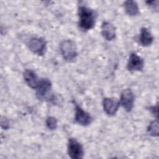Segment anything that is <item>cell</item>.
<instances>
[{"mask_svg":"<svg viewBox=\"0 0 159 159\" xmlns=\"http://www.w3.org/2000/svg\"><path fill=\"white\" fill-rule=\"evenodd\" d=\"M1 126L4 130H7L9 127V123L8 119L3 116L1 117Z\"/></svg>","mask_w":159,"mask_h":159,"instance_id":"cell-16","label":"cell"},{"mask_svg":"<svg viewBox=\"0 0 159 159\" xmlns=\"http://www.w3.org/2000/svg\"><path fill=\"white\" fill-rule=\"evenodd\" d=\"M52 89V83L47 78H41L35 89L36 97L39 100L46 99L49 97Z\"/></svg>","mask_w":159,"mask_h":159,"instance_id":"cell-6","label":"cell"},{"mask_svg":"<svg viewBox=\"0 0 159 159\" xmlns=\"http://www.w3.org/2000/svg\"><path fill=\"white\" fill-rule=\"evenodd\" d=\"M68 153L72 159H81L84 156V150L81 144L75 138H70L68 141Z\"/></svg>","mask_w":159,"mask_h":159,"instance_id":"cell-3","label":"cell"},{"mask_svg":"<svg viewBox=\"0 0 159 159\" xmlns=\"http://www.w3.org/2000/svg\"><path fill=\"white\" fill-rule=\"evenodd\" d=\"M134 94L130 88L124 89L120 93L119 104L127 111L130 112L134 104Z\"/></svg>","mask_w":159,"mask_h":159,"instance_id":"cell-7","label":"cell"},{"mask_svg":"<svg viewBox=\"0 0 159 159\" xmlns=\"http://www.w3.org/2000/svg\"><path fill=\"white\" fill-rule=\"evenodd\" d=\"M47 127L50 130H54L57 128L58 121L57 119L53 116H48L45 120Z\"/></svg>","mask_w":159,"mask_h":159,"instance_id":"cell-15","label":"cell"},{"mask_svg":"<svg viewBox=\"0 0 159 159\" xmlns=\"http://www.w3.org/2000/svg\"><path fill=\"white\" fill-rule=\"evenodd\" d=\"M125 12L130 16H136L139 14V7L134 1H126L124 4Z\"/></svg>","mask_w":159,"mask_h":159,"instance_id":"cell-13","label":"cell"},{"mask_svg":"<svg viewBox=\"0 0 159 159\" xmlns=\"http://www.w3.org/2000/svg\"><path fill=\"white\" fill-rule=\"evenodd\" d=\"M78 25L83 31L92 29L96 23V14L95 11L85 6H80L78 7Z\"/></svg>","mask_w":159,"mask_h":159,"instance_id":"cell-1","label":"cell"},{"mask_svg":"<svg viewBox=\"0 0 159 159\" xmlns=\"http://www.w3.org/2000/svg\"><path fill=\"white\" fill-rule=\"evenodd\" d=\"M147 4L150 7L154 9L155 10H158V1H147Z\"/></svg>","mask_w":159,"mask_h":159,"instance_id":"cell-17","label":"cell"},{"mask_svg":"<svg viewBox=\"0 0 159 159\" xmlns=\"http://www.w3.org/2000/svg\"><path fill=\"white\" fill-rule=\"evenodd\" d=\"M27 46L32 52L39 56L43 55L47 50V42L42 37L31 38L27 43Z\"/></svg>","mask_w":159,"mask_h":159,"instance_id":"cell-4","label":"cell"},{"mask_svg":"<svg viewBox=\"0 0 159 159\" xmlns=\"http://www.w3.org/2000/svg\"><path fill=\"white\" fill-rule=\"evenodd\" d=\"M60 51L65 61H73L77 57L78 51L75 42L71 40H64L60 45Z\"/></svg>","mask_w":159,"mask_h":159,"instance_id":"cell-2","label":"cell"},{"mask_svg":"<svg viewBox=\"0 0 159 159\" xmlns=\"http://www.w3.org/2000/svg\"><path fill=\"white\" fill-rule=\"evenodd\" d=\"M119 106V102L113 98H105L102 100L104 111L109 116H114L117 112Z\"/></svg>","mask_w":159,"mask_h":159,"instance_id":"cell-9","label":"cell"},{"mask_svg":"<svg viewBox=\"0 0 159 159\" xmlns=\"http://www.w3.org/2000/svg\"><path fill=\"white\" fill-rule=\"evenodd\" d=\"M23 76L25 83L30 88L35 89L40 80L35 72L32 70L26 69L23 73Z\"/></svg>","mask_w":159,"mask_h":159,"instance_id":"cell-10","label":"cell"},{"mask_svg":"<svg viewBox=\"0 0 159 159\" xmlns=\"http://www.w3.org/2000/svg\"><path fill=\"white\" fill-rule=\"evenodd\" d=\"M74 104L75 122L82 126H88L91 124L93 121L91 116L75 102H74Z\"/></svg>","mask_w":159,"mask_h":159,"instance_id":"cell-5","label":"cell"},{"mask_svg":"<svg viewBox=\"0 0 159 159\" xmlns=\"http://www.w3.org/2000/svg\"><path fill=\"white\" fill-rule=\"evenodd\" d=\"M101 34L106 40L111 41L116 38L115 27L111 22H103L101 25Z\"/></svg>","mask_w":159,"mask_h":159,"instance_id":"cell-11","label":"cell"},{"mask_svg":"<svg viewBox=\"0 0 159 159\" xmlns=\"http://www.w3.org/2000/svg\"><path fill=\"white\" fill-rule=\"evenodd\" d=\"M144 66L143 60L135 53L130 55L127 64V68L130 71H142Z\"/></svg>","mask_w":159,"mask_h":159,"instance_id":"cell-8","label":"cell"},{"mask_svg":"<svg viewBox=\"0 0 159 159\" xmlns=\"http://www.w3.org/2000/svg\"><path fill=\"white\" fill-rule=\"evenodd\" d=\"M147 132L153 137L158 136V120L157 118L150 123L147 128Z\"/></svg>","mask_w":159,"mask_h":159,"instance_id":"cell-14","label":"cell"},{"mask_svg":"<svg viewBox=\"0 0 159 159\" xmlns=\"http://www.w3.org/2000/svg\"><path fill=\"white\" fill-rule=\"evenodd\" d=\"M153 41V37L150 30L146 27H142L140 29L139 35L140 43L143 47L150 45Z\"/></svg>","mask_w":159,"mask_h":159,"instance_id":"cell-12","label":"cell"},{"mask_svg":"<svg viewBox=\"0 0 159 159\" xmlns=\"http://www.w3.org/2000/svg\"><path fill=\"white\" fill-rule=\"evenodd\" d=\"M149 111L153 114L157 116V117L158 118V106H150L149 107Z\"/></svg>","mask_w":159,"mask_h":159,"instance_id":"cell-18","label":"cell"}]
</instances>
